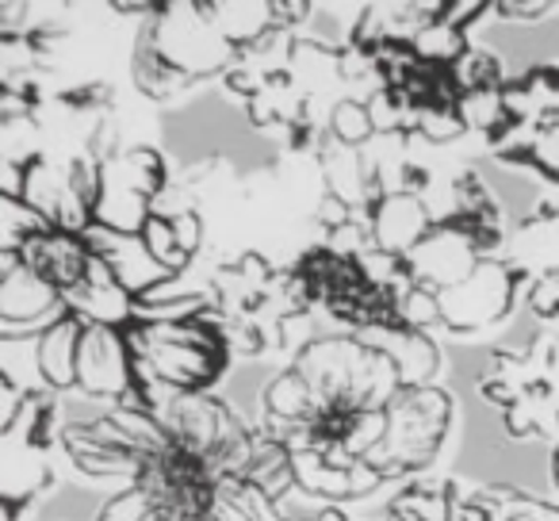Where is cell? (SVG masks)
<instances>
[{"label":"cell","instance_id":"cell-1","mask_svg":"<svg viewBox=\"0 0 559 521\" xmlns=\"http://www.w3.org/2000/svg\"><path fill=\"white\" fill-rule=\"evenodd\" d=\"M452 406V395L437 383L403 388V395L388 406V437L380 449L368 452L365 464L376 467L383 479H411L426 472L449 437Z\"/></svg>","mask_w":559,"mask_h":521},{"label":"cell","instance_id":"cell-2","mask_svg":"<svg viewBox=\"0 0 559 521\" xmlns=\"http://www.w3.org/2000/svg\"><path fill=\"white\" fill-rule=\"evenodd\" d=\"M376 345L360 334H322L299 345L296 368L314 391L322 411H368V388H372Z\"/></svg>","mask_w":559,"mask_h":521},{"label":"cell","instance_id":"cell-3","mask_svg":"<svg viewBox=\"0 0 559 521\" xmlns=\"http://www.w3.org/2000/svg\"><path fill=\"white\" fill-rule=\"evenodd\" d=\"M142 35L154 43L165 62L192 81L223 78L238 62V47H230L203 16L200 0H162L157 16L142 24Z\"/></svg>","mask_w":559,"mask_h":521},{"label":"cell","instance_id":"cell-4","mask_svg":"<svg viewBox=\"0 0 559 521\" xmlns=\"http://www.w3.org/2000/svg\"><path fill=\"white\" fill-rule=\"evenodd\" d=\"M536 276H528L525 269L510 265L506 257H487L464 284L441 296V319L449 334H479L487 327L506 322L521 304H528Z\"/></svg>","mask_w":559,"mask_h":521},{"label":"cell","instance_id":"cell-5","mask_svg":"<svg viewBox=\"0 0 559 521\" xmlns=\"http://www.w3.org/2000/svg\"><path fill=\"white\" fill-rule=\"evenodd\" d=\"M70 315L66 296L24 265V257L0 249V342H39Z\"/></svg>","mask_w":559,"mask_h":521},{"label":"cell","instance_id":"cell-6","mask_svg":"<svg viewBox=\"0 0 559 521\" xmlns=\"http://www.w3.org/2000/svg\"><path fill=\"white\" fill-rule=\"evenodd\" d=\"M139 388L131 345L119 327H85L78 357V391L93 403H123Z\"/></svg>","mask_w":559,"mask_h":521},{"label":"cell","instance_id":"cell-7","mask_svg":"<svg viewBox=\"0 0 559 521\" xmlns=\"http://www.w3.org/2000/svg\"><path fill=\"white\" fill-rule=\"evenodd\" d=\"M483 261H487V257L475 249V241L467 238L456 223H437L433 230H429V238L406 257L414 281L429 292L456 288V284H464Z\"/></svg>","mask_w":559,"mask_h":521},{"label":"cell","instance_id":"cell-8","mask_svg":"<svg viewBox=\"0 0 559 521\" xmlns=\"http://www.w3.org/2000/svg\"><path fill=\"white\" fill-rule=\"evenodd\" d=\"M365 218H368V226H372L376 246L395 257H411L437 226L429 203L421 200V196H406V192L383 196L376 208L365 211Z\"/></svg>","mask_w":559,"mask_h":521},{"label":"cell","instance_id":"cell-9","mask_svg":"<svg viewBox=\"0 0 559 521\" xmlns=\"http://www.w3.org/2000/svg\"><path fill=\"white\" fill-rule=\"evenodd\" d=\"M4 437V457H0V498L4 506H32L43 490L55 487V467L47 460V449L24 434Z\"/></svg>","mask_w":559,"mask_h":521},{"label":"cell","instance_id":"cell-10","mask_svg":"<svg viewBox=\"0 0 559 521\" xmlns=\"http://www.w3.org/2000/svg\"><path fill=\"white\" fill-rule=\"evenodd\" d=\"M66 307H70L78 319H85L88 327H131L134 322V296H127L119 288L116 273L108 269L104 257L93 253V265H88L85 284H78L73 292H66Z\"/></svg>","mask_w":559,"mask_h":521},{"label":"cell","instance_id":"cell-11","mask_svg":"<svg viewBox=\"0 0 559 521\" xmlns=\"http://www.w3.org/2000/svg\"><path fill=\"white\" fill-rule=\"evenodd\" d=\"M20 257H24V265L32 273L50 281L62 296L78 288V284H85L88 265H93V249L85 246V238L66 230H50L43 238H32L20 249Z\"/></svg>","mask_w":559,"mask_h":521},{"label":"cell","instance_id":"cell-12","mask_svg":"<svg viewBox=\"0 0 559 521\" xmlns=\"http://www.w3.org/2000/svg\"><path fill=\"white\" fill-rule=\"evenodd\" d=\"M58 445H62L66 457L78 464V472L96 483L100 479H139V472H142V457L100 441V437L93 434V426H81V422H70Z\"/></svg>","mask_w":559,"mask_h":521},{"label":"cell","instance_id":"cell-13","mask_svg":"<svg viewBox=\"0 0 559 521\" xmlns=\"http://www.w3.org/2000/svg\"><path fill=\"white\" fill-rule=\"evenodd\" d=\"M85 327L88 322L70 311L58 327H50L47 334L35 342V353H39V372L55 395H66V391L78 388V357H81V338H85Z\"/></svg>","mask_w":559,"mask_h":521},{"label":"cell","instance_id":"cell-14","mask_svg":"<svg viewBox=\"0 0 559 521\" xmlns=\"http://www.w3.org/2000/svg\"><path fill=\"white\" fill-rule=\"evenodd\" d=\"M241 479H249L264 498H272V502H284L292 490H299L296 452H292V445L261 426L257 429V441H253V460H249Z\"/></svg>","mask_w":559,"mask_h":521},{"label":"cell","instance_id":"cell-15","mask_svg":"<svg viewBox=\"0 0 559 521\" xmlns=\"http://www.w3.org/2000/svg\"><path fill=\"white\" fill-rule=\"evenodd\" d=\"M360 338L395 357L399 372H403V388H429L437 368H441V350H437L433 338L421 334V330L395 327V330H380V334H360Z\"/></svg>","mask_w":559,"mask_h":521},{"label":"cell","instance_id":"cell-16","mask_svg":"<svg viewBox=\"0 0 559 521\" xmlns=\"http://www.w3.org/2000/svg\"><path fill=\"white\" fill-rule=\"evenodd\" d=\"M533 388V372H528L525 350H490L483 360V372L475 376V391L487 406L510 411L525 391Z\"/></svg>","mask_w":559,"mask_h":521},{"label":"cell","instance_id":"cell-17","mask_svg":"<svg viewBox=\"0 0 559 521\" xmlns=\"http://www.w3.org/2000/svg\"><path fill=\"white\" fill-rule=\"evenodd\" d=\"M200 4H203V16L218 27V35L238 50L253 47L257 39H264L276 27L272 0H215V4L200 0Z\"/></svg>","mask_w":559,"mask_h":521},{"label":"cell","instance_id":"cell-18","mask_svg":"<svg viewBox=\"0 0 559 521\" xmlns=\"http://www.w3.org/2000/svg\"><path fill=\"white\" fill-rule=\"evenodd\" d=\"M104 180H111L119 188H131V192L146 196L150 203L173 185L169 169H165V157L154 146H142V142L139 146H127L116 162L104 165Z\"/></svg>","mask_w":559,"mask_h":521},{"label":"cell","instance_id":"cell-19","mask_svg":"<svg viewBox=\"0 0 559 521\" xmlns=\"http://www.w3.org/2000/svg\"><path fill=\"white\" fill-rule=\"evenodd\" d=\"M456 487L452 479H411L388 502L383 521H452Z\"/></svg>","mask_w":559,"mask_h":521},{"label":"cell","instance_id":"cell-20","mask_svg":"<svg viewBox=\"0 0 559 521\" xmlns=\"http://www.w3.org/2000/svg\"><path fill=\"white\" fill-rule=\"evenodd\" d=\"M131 78H134V85H139V93L150 96V100H173V96L188 93V88L195 85V81L185 78L177 66L165 62V58L157 55V47L142 32H139V43H134Z\"/></svg>","mask_w":559,"mask_h":521},{"label":"cell","instance_id":"cell-21","mask_svg":"<svg viewBox=\"0 0 559 521\" xmlns=\"http://www.w3.org/2000/svg\"><path fill=\"white\" fill-rule=\"evenodd\" d=\"M326 131L334 134L342 146H353V150H365L376 142L372 116H368V104L360 100V96H342V100L330 104Z\"/></svg>","mask_w":559,"mask_h":521},{"label":"cell","instance_id":"cell-22","mask_svg":"<svg viewBox=\"0 0 559 521\" xmlns=\"http://www.w3.org/2000/svg\"><path fill=\"white\" fill-rule=\"evenodd\" d=\"M452 73H456V85L460 93H483V88H506V81H510V73H506V62L498 50L490 47H475L467 50L464 58H460L456 66H452Z\"/></svg>","mask_w":559,"mask_h":521},{"label":"cell","instance_id":"cell-23","mask_svg":"<svg viewBox=\"0 0 559 521\" xmlns=\"http://www.w3.org/2000/svg\"><path fill=\"white\" fill-rule=\"evenodd\" d=\"M55 226L24 200H0V249H9V253H20L32 238H43L50 234Z\"/></svg>","mask_w":559,"mask_h":521},{"label":"cell","instance_id":"cell-24","mask_svg":"<svg viewBox=\"0 0 559 521\" xmlns=\"http://www.w3.org/2000/svg\"><path fill=\"white\" fill-rule=\"evenodd\" d=\"M414 50H418V58L426 66H444V70H452V66L472 50V39H467V32H460V27L444 24V20H433V24L414 39Z\"/></svg>","mask_w":559,"mask_h":521},{"label":"cell","instance_id":"cell-25","mask_svg":"<svg viewBox=\"0 0 559 521\" xmlns=\"http://www.w3.org/2000/svg\"><path fill=\"white\" fill-rule=\"evenodd\" d=\"M460 116H464L467 131L483 134H498L506 123H510V111H506V100H502V88H483V93H464L460 100Z\"/></svg>","mask_w":559,"mask_h":521},{"label":"cell","instance_id":"cell-26","mask_svg":"<svg viewBox=\"0 0 559 521\" xmlns=\"http://www.w3.org/2000/svg\"><path fill=\"white\" fill-rule=\"evenodd\" d=\"M142 246L154 253V261L162 269H169L173 276H185V269H188V261L192 257L180 249V241H177V234H173V223L169 218H162V215H150L146 218V226H142Z\"/></svg>","mask_w":559,"mask_h":521},{"label":"cell","instance_id":"cell-27","mask_svg":"<svg viewBox=\"0 0 559 521\" xmlns=\"http://www.w3.org/2000/svg\"><path fill=\"white\" fill-rule=\"evenodd\" d=\"M414 134L429 146H452L467 134V123L460 116V108H418V123Z\"/></svg>","mask_w":559,"mask_h":521},{"label":"cell","instance_id":"cell-28","mask_svg":"<svg viewBox=\"0 0 559 521\" xmlns=\"http://www.w3.org/2000/svg\"><path fill=\"white\" fill-rule=\"evenodd\" d=\"M399 322H403L406 330H421V334H429L433 327H444L441 296L429 292V288H421V284H414V288L399 299Z\"/></svg>","mask_w":559,"mask_h":521},{"label":"cell","instance_id":"cell-29","mask_svg":"<svg viewBox=\"0 0 559 521\" xmlns=\"http://www.w3.org/2000/svg\"><path fill=\"white\" fill-rule=\"evenodd\" d=\"M154 518V502L146 498L142 487H127L119 495H111L108 502L96 510L93 521H150Z\"/></svg>","mask_w":559,"mask_h":521},{"label":"cell","instance_id":"cell-30","mask_svg":"<svg viewBox=\"0 0 559 521\" xmlns=\"http://www.w3.org/2000/svg\"><path fill=\"white\" fill-rule=\"evenodd\" d=\"M551 12H556V4H551V0H498V4H495L498 24H510V27L548 24Z\"/></svg>","mask_w":559,"mask_h":521},{"label":"cell","instance_id":"cell-31","mask_svg":"<svg viewBox=\"0 0 559 521\" xmlns=\"http://www.w3.org/2000/svg\"><path fill=\"white\" fill-rule=\"evenodd\" d=\"M528 311L544 322H559V273L536 276L533 292H528Z\"/></svg>","mask_w":559,"mask_h":521},{"label":"cell","instance_id":"cell-32","mask_svg":"<svg viewBox=\"0 0 559 521\" xmlns=\"http://www.w3.org/2000/svg\"><path fill=\"white\" fill-rule=\"evenodd\" d=\"M169 223H173V234H177L180 249H185L188 257L200 253V246H203V218H200V211L188 208V211H180L177 218H169Z\"/></svg>","mask_w":559,"mask_h":521},{"label":"cell","instance_id":"cell-33","mask_svg":"<svg viewBox=\"0 0 559 521\" xmlns=\"http://www.w3.org/2000/svg\"><path fill=\"white\" fill-rule=\"evenodd\" d=\"M188 521H218L215 513H203V518H188Z\"/></svg>","mask_w":559,"mask_h":521},{"label":"cell","instance_id":"cell-34","mask_svg":"<svg viewBox=\"0 0 559 521\" xmlns=\"http://www.w3.org/2000/svg\"><path fill=\"white\" fill-rule=\"evenodd\" d=\"M150 521H162V518H157V513H154V518H150Z\"/></svg>","mask_w":559,"mask_h":521}]
</instances>
